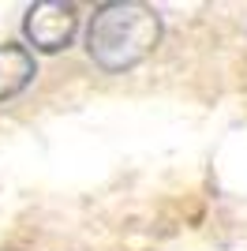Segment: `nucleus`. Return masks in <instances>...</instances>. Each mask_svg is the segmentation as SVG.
<instances>
[{"label": "nucleus", "instance_id": "obj_2", "mask_svg": "<svg viewBox=\"0 0 247 251\" xmlns=\"http://www.w3.org/2000/svg\"><path fill=\"white\" fill-rule=\"evenodd\" d=\"M23 34H26V42L34 49L60 52L79 34V8L72 0H41V4H30L26 19H23Z\"/></svg>", "mask_w": 247, "mask_h": 251}, {"label": "nucleus", "instance_id": "obj_3", "mask_svg": "<svg viewBox=\"0 0 247 251\" xmlns=\"http://www.w3.org/2000/svg\"><path fill=\"white\" fill-rule=\"evenodd\" d=\"M34 75H38V60L26 45H0V101H11L15 94H23L34 83Z\"/></svg>", "mask_w": 247, "mask_h": 251}, {"label": "nucleus", "instance_id": "obj_1", "mask_svg": "<svg viewBox=\"0 0 247 251\" xmlns=\"http://www.w3.org/2000/svg\"><path fill=\"white\" fill-rule=\"evenodd\" d=\"M161 42V15L139 0L101 4L86 30V52L105 72H127L146 60Z\"/></svg>", "mask_w": 247, "mask_h": 251}]
</instances>
